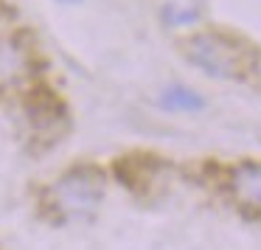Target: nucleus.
I'll use <instances>...</instances> for the list:
<instances>
[{"instance_id":"obj_1","label":"nucleus","mask_w":261,"mask_h":250,"mask_svg":"<svg viewBox=\"0 0 261 250\" xmlns=\"http://www.w3.org/2000/svg\"><path fill=\"white\" fill-rule=\"evenodd\" d=\"M186 59L216 79H242L253 65V57L242 42L216 31L191 37L186 42Z\"/></svg>"},{"instance_id":"obj_2","label":"nucleus","mask_w":261,"mask_h":250,"mask_svg":"<svg viewBox=\"0 0 261 250\" xmlns=\"http://www.w3.org/2000/svg\"><path fill=\"white\" fill-rule=\"evenodd\" d=\"M54 205L65 216H87L101 205L104 180L96 169H73L54 186Z\"/></svg>"},{"instance_id":"obj_3","label":"nucleus","mask_w":261,"mask_h":250,"mask_svg":"<svg viewBox=\"0 0 261 250\" xmlns=\"http://www.w3.org/2000/svg\"><path fill=\"white\" fill-rule=\"evenodd\" d=\"M230 191L244 208L261 211V163H247L236 166L230 174Z\"/></svg>"},{"instance_id":"obj_4","label":"nucleus","mask_w":261,"mask_h":250,"mask_svg":"<svg viewBox=\"0 0 261 250\" xmlns=\"http://www.w3.org/2000/svg\"><path fill=\"white\" fill-rule=\"evenodd\" d=\"M25 73H29V54L12 40L0 42V87L17 85Z\"/></svg>"},{"instance_id":"obj_5","label":"nucleus","mask_w":261,"mask_h":250,"mask_svg":"<svg viewBox=\"0 0 261 250\" xmlns=\"http://www.w3.org/2000/svg\"><path fill=\"white\" fill-rule=\"evenodd\" d=\"M160 107L191 113V110H202V107H205V98L199 96V93L188 90V87H180V85H177V87L163 90V96H160Z\"/></svg>"},{"instance_id":"obj_6","label":"nucleus","mask_w":261,"mask_h":250,"mask_svg":"<svg viewBox=\"0 0 261 250\" xmlns=\"http://www.w3.org/2000/svg\"><path fill=\"white\" fill-rule=\"evenodd\" d=\"M166 20L174 23V26L194 23V20H197V9H169V12H166Z\"/></svg>"},{"instance_id":"obj_7","label":"nucleus","mask_w":261,"mask_h":250,"mask_svg":"<svg viewBox=\"0 0 261 250\" xmlns=\"http://www.w3.org/2000/svg\"><path fill=\"white\" fill-rule=\"evenodd\" d=\"M57 3H79V0H57Z\"/></svg>"}]
</instances>
